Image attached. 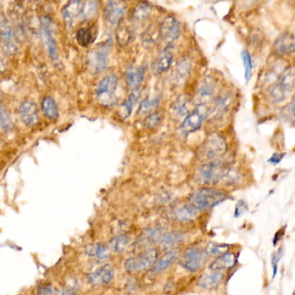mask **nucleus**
<instances>
[{
    "label": "nucleus",
    "instance_id": "nucleus-1",
    "mask_svg": "<svg viewBox=\"0 0 295 295\" xmlns=\"http://www.w3.org/2000/svg\"><path fill=\"white\" fill-rule=\"evenodd\" d=\"M230 172L227 164L219 160H213L203 163L196 172L195 178L203 186H214L224 181Z\"/></svg>",
    "mask_w": 295,
    "mask_h": 295
},
{
    "label": "nucleus",
    "instance_id": "nucleus-2",
    "mask_svg": "<svg viewBox=\"0 0 295 295\" xmlns=\"http://www.w3.org/2000/svg\"><path fill=\"white\" fill-rule=\"evenodd\" d=\"M228 198V195L214 188H200L194 191L189 197L192 206L198 210H209L221 204Z\"/></svg>",
    "mask_w": 295,
    "mask_h": 295
},
{
    "label": "nucleus",
    "instance_id": "nucleus-3",
    "mask_svg": "<svg viewBox=\"0 0 295 295\" xmlns=\"http://www.w3.org/2000/svg\"><path fill=\"white\" fill-rule=\"evenodd\" d=\"M226 150L227 144L224 137L216 133H213L202 144L198 155L206 163L218 159L220 156L225 155Z\"/></svg>",
    "mask_w": 295,
    "mask_h": 295
},
{
    "label": "nucleus",
    "instance_id": "nucleus-4",
    "mask_svg": "<svg viewBox=\"0 0 295 295\" xmlns=\"http://www.w3.org/2000/svg\"><path fill=\"white\" fill-rule=\"evenodd\" d=\"M158 257V251L156 248H147L136 255L131 256L125 261L124 268L130 273L147 270L152 268Z\"/></svg>",
    "mask_w": 295,
    "mask_h": 295
},
{
    "label": "nucleus",
    "instance_id": "nucleus-5",
    "mask_svg": "<svg viewBox=\"0 0 295 295\" xmlns=\"http://www.w3.org/2000/svg\"><path fill=\"white\" fill-rule=\"evenodd\" d=\"M295 88V67L287 68L278 83L272 86L270 96L276 103H281L293 93Z\"/></svg>",
    "mask_w": 295,
    "mask_h": 295
},
{
    "label": "nucleus",
    "instance_id": "nucleus-6",
    "mask_svg": "<svg viewBox=\"0 0 295 295\" xmlns=\"http://www.w3.org/2000/svg\"><path fill=\"white\" fill-rule=\"evenodd\" d=\"M118 79L116 75H107L102 79L95 91L98 101L103 105H113L116 101V90Z\"/></svg>",
    "mask_w": 295,
    "mask_h": 295
},
{
    "label": "nucleus",
    "instance_id": "nucleus-7",
    "mask_svg": "<svg viewBox=\"0 0 295 295\" xmlns=\"http://www.w3.org/2000/svg\"><path fill=\"white\" fill-rule=\"evenodd\" d=\"M208 254L206 249L198 247L187 248L180 259L179 263L187 271L197 272L206 263Z\"/></svg>",
    "mask_w": 295,
    "mask_h": 295
},
{
    "label": "nucleus",
    "instance_id": "nucleus-8",
    "mask_svg": "<svg viewBox=\"0 0 295 295\" xmlns=\"http://www.w3.org/2000/svg\"><path fill=\"white\" fill-rule=\"evenodd\" d=\"M209 115V109L206 105H197L192 113L186 115L180 125V130L184 134H190L197 131L201 127L203 122Z\"/></svg>",
    "mask_w": 295,
    "mask_h": 295
},
{
    "label": "nucleus",
    "instance_id": "nucleus-9",
    "mask_svg": "<svg viewBox=\"0 0 295 295\" xmlns=\"http://www.w3.org/2000/svg\"><path fill=\"white\" fill-rule=\"evenodd\" d=\"M125 4L123 0H108L104 9V18L111 26L120 23L125 14Z\"/></svg>",
    "mask_w": 295,
    "mask_h": 295
},
{
    "label": "nucleus",
    "instance_id": "nucleus-10",
    "mask_svg": "<svg viewBox=\"0 0 295 295\" xmlns=\"http://www.w3.org/2000/svg\"><path fill=\"white\" fill-rule=\"evenodd\" d=\"M160 32L162 38L168 45H172L177 41L180 33V25L178 20L174 16H167L161 24Z\"/></svg>",
    "mask_w": 295,
    "mask_h": 295
},
{
    "label": "nucleus",
    "instance_id": "nucleus-11",
    "mask_svg": "<svg viewBox=\"0 0 295 295\" xmlns=\"http://www.w3.org/2000/svg\"><path fill=\"white\" fill-rule=\"evenodd\" d=\"M274 49L279 55H289L295 52V31L285 32L276 39Z\"/></svg>",
    "mask_w": 295,
    "mask_h": 295
},
{
    "label": "nucleus",
    "instance_id": "nucleus-12",
    "mask_svg": "<svg viewBox=\"0 0 295 295\" xmlns=\"http://www.w3.org/2000/svg\"><path fill=\"white\" fill-rule=\"evenodd\" d=\"M0 39L4 51L8 54H14L16 49V44L13 31L7 20L2 15H0Z\"/></svg>",
    "mask_w": 295,
    "mask_h": 295
},
{
    "label": "nucleus",
    "instance_id": "nucleus-13",
    "mask_svg": "<svg viewBox=\"0 0 295 295\" xmlns=\"http://www.w3.org/2000/svg\"><path fill=\"white\" fill-rule=\"evenodd\" d=\"M114 277V269L109 264H105L91 273L87 279L93 286H105L110 283Z\"/></svg>",
    "mask_w": 295,
    "mask_h": 295
},
{
    "label": "nucleus",
    "instance_id": "nucleus-14",
    "mask_svg": "<svg viewBox=\"0 0 295 295\" xmlns=\"http://www.w3.org/2000/svg\"><path fill=\"white\" fill-rule=\"evenodd\" d=\"M19 116L26 126H35L39 121L37 106L31 101H24L19 106Z\"/></svg>",
    "mask_w": 295,
    "mask_h": 295
},
{
    "label": "nucleus",
    "instance_id": "nucleus-15",
    "mask_svg": "<svg viewBox=\"0 0 295 295\" xmlns=\"http://www.w3.org/2000/svg\"><path fill=\"white\" fill-rule=\"evenodd\" d=\"M91 66L96 72H102L109 64V50L107 47H98L89 54Z\"/></svg>",
    "mask_w": 295,
    "mask_h": 295
},
{
    "label": "nucleus",
    "instance_id": "nucleus-16",
    "mask_svg": "<svg viewBox=\"0 0 295 295\" xmlns=\"http://www.w3.org/2000/svg\"><path fill=\"white\" fill-rule=\"evenodd\" d=\"M42 33H43V42L45 43L50 58L53 61H56L58 59V53H57V46L52 33H51L50 22L49 19L43 20L42 22Z\"/></svg>",
    "mask_w": 295,
    "mask_h": 295
},
{
    "label": "nucleus",
    "instance_id": "nucleus-17",
    "mask_svg": "<svg viewBox=\"0 0 295 295\" xmlns=\"http://www.w3.org/2000/svg\"><path fill=\"white\" fill-rule=\"evenodd\" d=\"M224 277H225V275L222 271H212L211 273H206L198 278L197 285L203 289H213V288L218 287L221 284Z\"/></svg>",
    "mask_w": 295,
    "mask_h": 295
},
{
    "label": "nucleus",
    "instance_id": "nucleus-18",
    "mask_svg": "<svg viewBox=\"0 0 295 295\" xmlns=\"http://www.w3.org/2000/svg\"><path fill=\"white\" fill-rule=\"evenodd\" d=\"M236 256L232 252L223 253L217 256V258L209 265V269L212 271H222L224 269L232 268L236 263Z\"/></svg>",
    "mask_w": 295,
    "mask_h": 295
},
{
    "label": "nucleus",
    "instance_id": "nucleus-19",
    "mask_svg": "<svg viewBox=\"0 0 295 295\" xmlns=\"http://www.w3.org/2000/svg\"><path fill=\"white\" fill-rule=\"evenodd\" d=\"M83 0H71L62 11L63 17L66 23H72L76 19L82 18Z\"/></svg>",
    "mask_w": 295,
    "mask_h": 295
},
{
    "label": "nucleus",
    "instance_id": "nucleus-20",
    "mask_svg": "<svg viewBox=\"0 0 295 295\" xmlns=\"http://www.w3.org/2000/svg\"><path fill=\"white\" fill-rule=\"evenodd\" d=\"M198 216V209L191 204H185L176 207L173 212V217L180 223L193 221Z\"/></svg>",
    "mask_w": 295,
    "mask_h": 295
},
{
    "label": "nucleus",
    "instance_id": "nucleus-21",
    "mask_svg": "<svg viewBox=\"0 0 295 295\" xmlns=\"http://www.w3.org/2000/svg\"><path fill=\"white\" fill-rule=\"evenodd\" d=\"M144 74H145V69L143 66L128 67L125 73V78L129 87L131 88L133 91L138 90L140 85H142V83L144 82Z\"/></svg>",
    "mask_w": 295,
    "mask_h": 295
},
{
    "label": "nucleus",
    "instance_id": "nucleus-22",
    "mask_svg": "<svg viewBox=\"0 0 295 295\" xmlns=\"http://www.w3.org/2000/svg\"><path fill=\"white\" fill-rule=\"evenodd\" d=\"M215 83L213 80L206 79L199 86L196 93V101L198 105H206L213 97L215 92Z\"/></svg>",
    "mask_w": 295,
    "mask_h": 295
},
{
    "label": "nucleus",
    "instance_id": "nucleus-23",
    "mask_svg": "<svg viewBox=\"0 0 295 295\" xmlns=\"http://www.w3.org/2000/svg\"><path fill=\"white\" fill-rule=\"evenodd\" d=\"M179 253L175 249L168 250L165 253L160 259L156 260L155 264L152 267V273L154 274H160L162 272L165 271L167 268H169L175 261L178 259Z\"/></svg>",
    "mask_w": 295,
    "mask_h": 295
},
{
    "label": "nucleus",
    "instance_id": "nucleus-24",
    "mask_svg": "<svg viewBox=\"0 0 295 295\" xmlns=\"http://www.w3.org/2000/svg\"><path fill=\"white\" fill-rule=\"evenodd\" d=\"M172 62H173V54H171L169 51H166L161 54L153 63L152 71L155 75L163 74L170 68Z\"/></svg>",
    "mask_w": 295,
    "mask_h": 295
},
{
    "label": "nucleus",
    "instance_id": "nucleus-25",
    "mask_svg": "<svg viewBox=\"0 0 295 295\" xmlns=\"http://www.w3.org/2000/svg\"><path fill=\"white\" fill-rule=\"evenodd\" d=\"M184 240V234L179 230H172L169 232L163 234L160 240V244L163 249L172 248L182 243Z\"/></svg>",
    "mask_w": 295,
    "mask_h": 295
},
{
    "label": "nucleus",
    "instance_id": "nucleus-26",
    "mask_svg": "<svg viewBox=\"0 0 295 295\" xmlns=\"http://www.w3.org/2000/svg\"><path fill=\"white\" fill-rule=\"evenodd\" d=\"M138 98H139V93L137 92V90L133 91L130 94L128 98L122 103V105L119 106L118 111H117V113L121 118L126 119L131 115L133 107H134V105H136Z\"/></svg>",
    "mask_w": 295,
    "mask_h": 295
},
{
    "label": "nucleus",
    "instance_id": "nucleus-27",
    "mask_svg": "<svg viewBox=\"0 0 295 295\" xmlns=\"http://www.w3.org/2000/svg\"><path fill=\"white\" fill-rule=\"evenodd\" d=\"M163 231L158 228H148L141 234L139 245L141 246H148L161 240L163 237Z\"/></svg>",
    "mask_w": 295,
    "mask_h": 295
},
{
    "label": "nucleus",
    "instance_id": "nucleus-28",
    "mask_svg": "<svg viewBox=\"0 0 295 295\" xmlns=\"http://www.w3.org/2000/svg\"><path fill=\"white\" fill-rule=\"evenodd\" d=\"M42 110L43 115L49 119L54 120L58 116L59 112L57 104L52 97H45L42 101Z\"/></svg>",
    "mask_w": 295,
    "mask_h": 295
},
{
    "label": "nucleus",
    "instance_id": "nucleus-29",
    "mask_svg": "<svg viewBox=\"0 0 295 295\" xmlns=\"http://www.w3.org/2000/svg\"><path fill=\"white\" fill-rule=\"evenodd\" d=\"M109 246L103 244H93L85 248V252L87 256L97 259H105L109 256Z\"/></svg>",
    "mask_w": 295,
    "mask_h": 295
},
{
    "label": "nucleus",
    "instance_id": "nucleus-30",
    "mask_svg": "<svg viewBox=\"0 0 295 295\" xmlns=\"http://www.w3.org/2000/svg\"><path fill=\"white\" fill-rule=\"evenodd\" d=\"M131 245L130 237L125 235H118L113 237L109 244V248L115 252L121 253L125 251Z\"/></svg>",
    "mask_w": 295,
    "mask_h": 295
},
{
    "label": "nucleus",
    "instance_id": "nucleus-31",
    "mask_svg": "<svg viewBox=\"0 0 295 295\" xmlns=\"http://www.w3.org/2000/svg\"><path fill=\"white\" fill-rule=\"evenodd\" d=\"M229 99H230V96L228 94H225V95L223 94L221 96H218L213 102L212 108L209 109V114L212 113L213 116H217L224 113L228 107Z\"/></svg>",
    "mask_w": 295,
    "mask_h": 295
},
{
    "label": "nucleus",
    "instance_id": "nucleus-32",
    "mask_svg": "<svg viewBox=\"0 0 295 295\" xmlns=\"http://www.w3.org/2000/svg\"><path fill=\"white\" fill-rule=\"evenodd\" d=\"M98 0H83V10H82V20L90 19L97 14L98 10Z\"/></svg>",
    "mask_w": 295,
    "mask_h": 295
},
{
    "label": "nucleus",
    "instance_id": "nucleus-33",
    "mask_svg": "<svg viewBox=\"0 0 295 295\" xmlns=\"http://www.w3.org/2000/svg\"><path fill=\"white\" fill-rule=\"evenodd\" d=\"M159 102L160 97L158 96L154 98H146L145 99L141 102L139 108L137 111V114L141 116L148 115L149 113H151L152 110H154L158 105Z\"/></svg>",
    "mask_w": 295,
    "mask_h": 295
},
{
    "label": "nucleus",
    "instance_id": "nucleus-34",
    "mask_svg": "<svg viewBox=\"0 0 295 295\" xmlns=\"http://www.w3.org/2000/svg\"><path fill=\"white\" fill-rule=\"evenodd\" d=\"M13 127L12 116L0 102V131L9 132Z\"/></svg>",
    "mask_w": 295,
    "mask_h": 295
},
{
    "label": "nucleus",
    "instance_id": "nucleus-35",
    "mask_svg": "<svg viewBox=\"0 0 295 295\" xmlns=\"http://www.w3.org/2000/svg\"><path fill=\"white\" fill-rule=\"evenodd\" d=\"M187 105H188V101L186 98L181 96V97L178 98L177 100L175 101V105H173V114L175 115L176 117H182L185 116L186 117V115L188 114V108H187Z\"/></svg>",
    "mask_w": 295,
    "mask_h": 295
},
{
    "label": "nucleus",
    "instance_id": "nucleus-36",
    "mask_svg": "<svg viewBox=\"0 0 295 295\" xmlns=\"http://www.w3.org/2000/svg\"><path fill=\"white\" fill-rule=\"evenodd\" d=\"M77 42L81 46L87 47L93 42V34L87 28H82L77 32Z\"/></svg>",
    "mask_w": 295,
    "mask_h": 295
},
{
    "label": "nucleus",
    "instance_id": "nucleus-37",
    "mask_svg": "<svg viewBox=\"0 0 295 295\" xmlns=\"http://www.w3.org/2000/svg\"><path fill=\"white\" fill-rule=\"evenodd\" d=\"M244 66H245V81L248 82L252 76L253 62L251 55L248 53V50H244L241 54Z\"/></svg>",
    "mask_w": 295,
    "mask_h": 295
},
{
    "label": "nucleus",
    "instance_id": "nucleus-38",
    "mask_svg": "<svg viewBox=\"0 0 295 295\" xmlns=\"http://www.w3.org/2000/svg\"><path fill=\"white\" fill-rule=\"evenodd\" d=\"M151 12V9L150 6L148 4L142 2L136 5L134 12H133V16L134 18L138 21H143V20L146 19L148 16H149Z\"/></svg>",
    "mask_w": 295,
    "mask_h": 295
},
{
    "label": "nucleus",
    "instance_id": "nucleus-39",
    "mask_svg": "<svg viewBox=\"0 0 295 295\" xmlns=\"http://www.w3.org/2000/svg\"><path fill=\"white\" fill-rule=\"evenodd\" d=\"M280 114L284 120L287 121L289 124L295 123V97L288 105L282 108Z\"/></svg>",
    "mask_w": 295,
    "mask_h": 295
},
{
    "label": "nucleus",
    "instance_id": "nucleus-40",
    "mask_svg": "<svg viewBox=\"0 0 295 295\" xmlns=\"http://www.w3.org/2000/svg\"><path fill=\"white\" fill-rule=\"evenodd\" d=\"M189 70L190 68L188 63L185 62L179 63L175 71V80H176V82H181L184 80H186V77L189 73Z\"/></svg>",
    "mask_w": 295,
    "mask_h": 295
},
{
    "label": "nucleus",
    "instance_id": "nucleus-41",
    "mask_svg": "<svg viewBox=\"0 0 295 295\" xmlns=\"http://www.w3.org/2000/svg\"><path fill=\"white\" fill-rule=\"evenodd\" d=\"M162 122V116L159 113H149L145 120H144V124H145V127L148 129V130H153V129L156 128Z\"/></svg>",
    "mask_w": 295,
    "mask_h": 295
},
{
    "label": "nucleus",
    "instance_id": "nucleus-42",
    "mask_svg": "<svg viewBox=\"0 0 295 295\" xmlns=\"http://www.w3.org/2000/svg\"><path fill=\"white\" fill-rule=\"evenodd\" d=\"M227 245H220V244H216V243H209L206 246V251L208 256H219L223 253L226 252L227 249Z\"/></svg>",
    "mask_w": 295,
    "mask_h": 295
},
{
    "label": "nucleus",
    "instance_id": "nucleus-43",
    "mask_svg": "<svg viewBox=\"0 0 295 295\" xmlns=\"http://www.w3.org/2000/svg\"><path fill=\"white\" fill-rule=\"evenodd\" d=\"M129 32L127 29H121L120 31L116 33V38L121 45L127 44L129 41Z\"/></svg>",
    "mask_w": 295,
    "mask_h": 295
},
{
    "label": "nucleus",
    "instance_id": "nucleus-44",
    "mask_svg": "<svg viewBox=\"0 0 295 295\" xmlns=\"http://www.w3.org/2000/svg\"><path fill=\"white\" fill-rule=\"evenodd\" d=\"M247 211H248V205H247V203L244 201V200H240V201H238L237 206H236L234 215H235V217H240Z\"/></svg>",
    "mask_w": 295,
    "mask_h": 295
},
{
    "label": "nucleus",
    "instance_id": "nucleus-45",
    "mask_svg": "<svg viewBox=\"0 0 295 295\" xmlns=\"http://www.w3.org/2000/svg\"><path fill=\"white\" fill-rule=\"evenodd\" d=\"M54 289L50 285H43L37 290V295H50Z\"/></svg>",
    "mask_w": 295,
    "mask_h": 295
},
{
    "label": "nucleus",
    "instance_id": "nucleus-46",
    "mask_svg": "<svg viewBox=\"0 0 295 295\" xmlns=\"http://www.w3.org/2000/svg\"><path fill=\"white\" fill-rule=\"evenodd\" d=\"M285 156V154H274L272 155L271 158L268 160V163H272L274 165L278 164L280 163V161L283 159V157Z\"/></svg>",
    "mask_w": 295,
    "mask_h": 295
},
{
    "label": "nucleus",
    "instance_id": "nucleus-47",
    "mask_svg": "<svg viewBox=\"0 0 295 295\" xmlns=\"http://www.w3.org/2000/svg\"><path fill=\"white\" fill-rule=\"evenodd\" d=\"M50 295H72V294L68 290H59V289H56V290H54V291L52 292V294Z\"/></svg>",
    "mask_w": 295,
    "mask_h": 295
},
{
    "label": "nucleus",
    "instance_id": "nucleus-48",
    "mask_svg": "<svg viewBox=\"0 0 295 295\" xmlns=\"http://www.w3.org/2000/svg\"><path fill=\"white\" fill-rule=\"evenodd\" d=\"M2 147V141L0 139V148Z\"/></svg>",
    "mask_w": 295,
    "mask_h": 295
}]
</instances>
